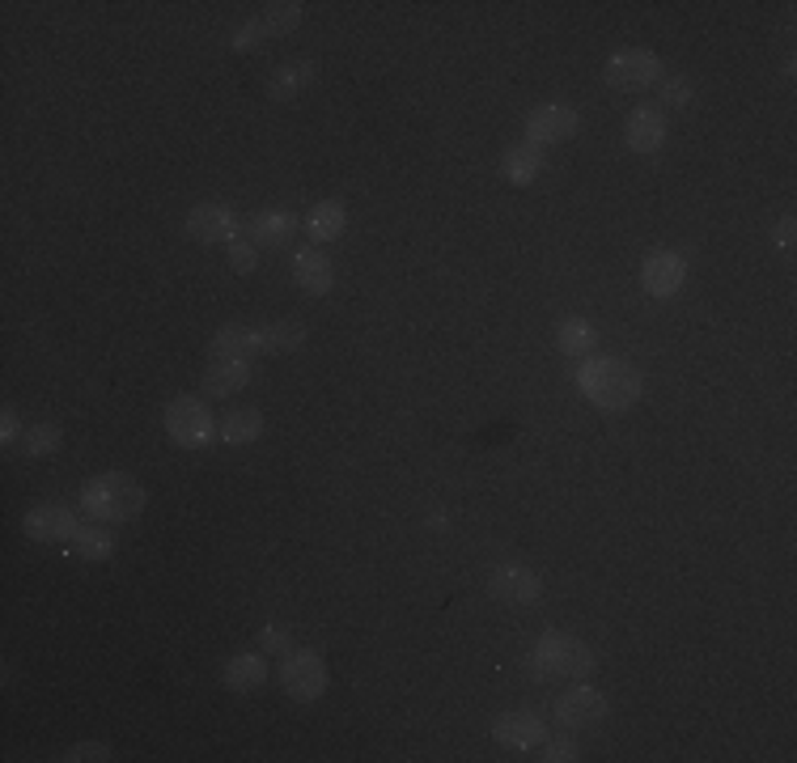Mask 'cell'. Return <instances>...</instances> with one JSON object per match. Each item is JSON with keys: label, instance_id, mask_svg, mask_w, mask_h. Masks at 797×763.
I'll return each mask as SVG.
<instances>
[{"label": "cell", "instance_id": "cell-24", "mask_svg": "<svg viewBox=\"0 0 797 763\" xmlns=\"http://www.w3.org/2000/svg\"><path fill=\"white\" fill-rule=\"evenodd\" d=\"M556 349H561L568 361H586V356L598 349V327L590 319H568L556 331Z\"/></svg>", "mask_w": 797, "mask_h": 763}, {"label": "cell", "instance_id": "cell-27", "mask_svg": "<svg viewBox=\"0 0 797 763\" xmlns=\"http://www.w3.org/2000/svg\"><path fill=\"white\" fill-rule=\"evenodd\" d=\"M73 548L81 552L86 560H111V552H115V539H111V530L107 527H81L77 534H73Z\"/></svg>", "mask_w": 797, "mask_h": 763}, {"label": "cell", "instance_id": "cell-36", "mask_svg": "<svg viewBox=\"0 0 797 763\" xmlns=\"http://www.w3.org/2000/svg\"><path fill=\"white\" fill-rule=\"evenodd\" d=\"M794 234H797V221L794 217H785V221L776 225V246H781V251H789V246H794Z\"/></svg>", "mask_w": 797, "mask_h": 763}, {"label": "cell", "instance_id": "cell-14", "mask_svg": "<svg viewBox=\"0 0 797 763\" xmlns=\"http://www.w3.org/2000/svg\"><path fill=\"white\" fill-rule=\"evenodd\" d=\"M294 280L306 297H326L335 289V267L319 246H301L294 255Z\"/></svg>", "mask_w": 797, "mask_h": 763}, {"label": "cell", "instance_id": "cell-5", "mask_svg": "<svg viewBox=\"0 0 797 763\" xmlns=\"http://www.w3.org/2000/svg\"><path fill=\"white\" fill-rule=\"evenodd\" d=\"M657 77H666L662 56L645 52V47H623L616 56L602 64V81L616 89V93H637V89L657 86Z\"/></svg>", "mask_w": 797, "mask_h": 763}, {"label": "cell", "instance_id": "cell-2", "mask_svg": "<svg viewBox=\"0 0 797 763\" xmlns=\"http://www.w3.org/2000/svg\"><path fill=\"white\" fill-rule=\"evenodd\" d=\"M145 509V488L128 471H102L81 488V513L93 522H132Z\"/></svg>", "mask_w": 797, "mask_h": 763}, {"label": "cell", "instance_id": "cell-16", "mask_svg": "<svg viewBox=\"0 0 797 763\" xmlns=\"http://www.w3.org/2000/svg\"><path fill=\"white\" fill-rule=\"evenodd\" d=\"M246 237H251L255 246H267V251L289 246V242L297 237V217L289 212V208H264L259 217H251Z\"/></svg>", "mask_w": 797, "mask_h": 763}, {"label": "cell", "instance_id": "cell-20", "mask_svg": "<svg viewBox=\"0 0 797 763\" xmlns=\"http://www.w3.org/2000/svg\"><path fill=\"white\" fill-rule=\"evenodd\" d=\"M255 353H259V331L251 327L230 323L212 335V361H251Z\"/></svg>", "mask_w": 797, "mask_h": 763}, {"label": "cell", "instance_id": "cell-10", "mask_svg": "<svg viewBox=\"0 0 797 763\" xmlns=\"http://www.w3.org/2000/svg\"><path fill=\"white\" fill-rule=\"evenodd\" d=\"M22 530L34 543H73L81 522H77V513L68 505H38L22 518Z\"/></svg>", "mask_w": 797, "mask_h": 763}, {"label": "cell", "instance_id": "cell-21", "mask_svg": "<svg viewBox=\"0 0 797 763\" xmlns=\"http://www.w3.org/2000/svg\"><path fill=\"white\" fill-rule=\"evenodd\" d=\"M348 230V208L340 200H319V204L306 212V234L314 242H335V237Z\"/></svg>", "mask_w": 797, "mask_h": 763}, {"label": "cell", "instance_id": "cell-7", "mask_svg": "<svg viewBox=\"0 0 797 763\" xmlns=\"http://www.w3.org/2000/svg\"><path fill=\"white\" fill-rule=\"evenodd\" d=\"M582 128V115L564 102H547V107H534L531 119H527V145L543 148V145H561L568 136H577Z\"/></svg>", "mask_w": 797, "mask_h": 763}, {"label": "cell", "instance_id": "cell-17", "mask_svg": "<svg viewBox=\"0 0 797 763\" xmlns=\"http://www.w3.org/2000/svg\"><path fill=\"white\" fill-rule=\"evenodd\" d=\"M623 136H628L632 153H657L666 141V115L657 107H637L623 123Z\"/></svg>", "mask_w": 797, "mask_h": 763}, {"label": "cell", "instance_id": "cell-29", "mask_svg": "<svg viewBox=\"0 0 797 763\" xmlns=\"http://www.w3.org/2000/svg\"><path fill=\"white\" fill-rule=\"evenodd\" d=\"M225 251H230V267H234V272H242V276H246V272H255V264H259V246H255L251 237L237 234L234 242L225 246Z\"/></svg>", "mask_w": 797, "mask_h": 763}, {"label": "cell", "instance_id": "cell-4", "mask_svg": "<svg viewBox=\"0 0 797 763\" xmlns=\"http://www.w3.org/2000/svg\"><path fill=\"white\" fill-rule=\"evenodd\" d=\"M162 420H166V433L175 445L182 450H204L217 441V416L208 411L204 399H196V395H178L166 403L162 411Z\"/></svg>", "mask_w": 797, "mask_h": 763}, {"label": "cell", "instance_id": "cell-33", "mask_svg": "<svg viewBox=\"0 0 797 763\" xmlns=\"http://www.w3.org/2000/svg\"><path fill=\"white\" fill-rule=\"evenodd\" d=\"M259 43H264V30H259V22L251 18V22L237 30L234 38H230V52H255Z\"/></svg>", "mask_w": 797, "mask_h": 763}, {"label": "cell", "instance_id": "cell-13", "mask_svg": "<svg viewBox=\"0 0 797 763\" xmlns=\"http://www.w3.org/2000/svg\"><path fill=\"white\" fill-rule=\"evenodd\" d=\"M683 280H687L683 255H675V251H653V255H645V264H641V285H645V294L650 297H675L683 289Z\"/></svg>", "mask_w": 797, "mask_h": 763}, {"label": "cell", "instance_id": "cell-8", "mask_svg": "<svg viewBox=\"0 0 797 763\" xmlns=\"http://www.w3.org/2000/svg\"><path fill=\"white\" fill-rule=\"evenodd\" d=\"M488 594L497 602H509V607H531V602H539V594H543V582H539V573L527 568V564H501L488 577Z\"/></svg>", "mask_w": 797, "mask_h": 763}, {"label": "cell", "instance_id": "cell-25", "mask_svg": "<svg viewBox=\"0 0 797 763\" xmlns=\"http://www.w3.org/2000/svg\"><path fill=\"white\" fill-rule=\"evenodd\" d=\"M301 18H306V4H297V0H276V4H267L255 22L264 30V38H285V34H294V30L301 26Z\"/></svg>", "mask_w": 797, "mask_h": 763}, {"label": "cell", "instance_id": "cell-6", "mask_svg": "<svg viewBox=\"0 0 797 763\" xmlns=\"http://www.w3.org/2000/svg\"><path fill=\"white\" fill-rule=\"evenodd\" d=\"M326 683H331V671H326V662L314 649H289L285 653V662H280V687H285L289 700L310 705V700L323 696Z\"/></svg>", "mask_w": 797, "mask_h": 763}, {"label": "cell", "instance_id": "cell-12", "mask_svg": "<svg viewBox=\"0 0 797 763\" xmlns=\"http://www.w3.org/2000/svg\"><path fill=\"white\" fill-rule=\"evenodd\" d=\"M492 738L509 751H534L547 742V726L539 712H501L492 721Z\"/></svg>", "mask_w": 797, "mask_h": 763}, {"label": "cell", "instance_id": "cell-11", "mask_svg": "<svg viewBox=\"0 0 797 763\" xmlns=\"http://www.w3.org/2000/svg\"><path fill=\"white\" fill-rule=\"evenodd\" d=\"M607 696L602 692H594V687H573V692H564L561 700H556V721H561L564 730H586V726H598V721H607Z\"/></svg>", "mask_w": 797, "mask_h": 763}, {"label": "cell", "instance_id": "cell-18", "mask_svg": "<svg viewBox=\"0 0 797 763\" xmlns=\"http://www.w3.org/2000/svg\"><path fill=\"white\" fill-rule=\"evenodd\" d=\"M251 382V361H212L204 369V395L208 399H230L246 390Z\"/></svg>", "mask_w": 797, "mask_h": 763}, {"label": "cell", "instance_id": "cell-26", "mask_svg": "<svg viewBox=\"0 0 797 763\" xmlns=\"http://www.w3.org/2000/svg\"><path fill=\"white\" fill-rule=\"evenodd\" d=\"M301 344H306V327H301V323H267V327H259V353H267V356L297 353Z\"/></svg>", "mask_w": 797, "mask_h": 763}, {"label": "cell", "instance_id": "cell-15", "mask_svg": "<svg viewBox=\"0 0 797 763\" xmlns=\"http://www.w3.org/2000/svg\"><path fill=\"white\" fill-rule=\"evenodd\" d=\"M314 77H319V64L314 59H289V64H280L267 77V98L272 102H297L306 89L314 86Z\"/></svg>", "mask_w": 797, "mask_h": 763}, {"label": "cell", "instance_id": "cell-1", "mask_svg": "<svg viewBox=\"0 0 797 763\" xmlns=\"http://www.w3.org/2000/svg\"><path fill=\"white\" fill-rule=\"evenodd\" d=\"M577 390L602 411H628L637 408L645 378L637 374V365H628L620 356H586L577 369Z\"/></svg>", "mask_w": 797, "mask_h": 763}, {"label": "cell", "instance_id": "cell-28", "mask_svg": "<svg viewBox=\"0 0 797 763\" xmlns=\"http://www.w3.org/2000/svg\"><path fill=\"white\" fill-rule=\"evenodd\" d=\"M59 441H64V429L43 420V424H30L18 445H22V454H30V458H43V454L59 450Z\"/></svg>", "mask_w": 797, "mask_h": 763}, {"label": "cell", "instance_id": "cell-23", "mask_svg": "<svg viewBox=\"0 0 797 763\" xmlns=\"http://www.w3.org/2000/svg\"><path fill=\"white\" fill-rule=\"evenodd\" d=\"M221 678H225V687H230V692H255V687H264L267 662L259 657V653H237V657L225 662Z\"/></svg>", "mask_w": 797, "mask_h": 763}, {"label": "cell", "instance_id": "cell-22", "mask_svg": "<svg viewBox=\"0 0 797 763\" xmlns=\"http://www.w3.org/2000/svg\"><path fill=\"white\" fill-rule=\"evenodd\" d=\"M217 438L225 441V445H251V441H259L264 438V411L237 408V411H230V416H221Z\"/></svg>", "mask_w": 797, "mask_h": 763}, {"label": "cell", "instance_id": "cell-34", "mask_svg": "<svg viewBox=\"0 0 797 763\" xmlns=\"http://www.w3.org/2000/svg\"><path fill=\"white\" fill-rule=\"evenodd\" d=\"M259 645H264V653H289L294 641H289V632H285V628H276V623H272V628L259 632Z\"/></svg>", "mask_w": 797, "mask_h": 763}, {"label": "cell", "instance_id": "cell-30", "mask_svg": "<svg viewBox=\"0 0 797 763\" xmlns=\"http://www.w3.org/2000/svg\"><path fill=\"white\" fill-rule=\"evenodd\" d=\"M662 102L671 107V111H683V107H691V81L675 73L671 81H662Z\"/></svg>", "mask_w": 797, "mask_h": 763}, {"label": "cell", "instance_id": "cell-19", "mask_svg": "<svg viewBox=\"0 0 797 763\" xmlns=\"http://www.w3.org/2000/svg\"><path fill=\"white\" fill-rule=\"evenodd\" d=\"M543 175V148H534V145H513V148H505V157H501V178L505 183H513V187H531L534 178Z\"/></svg>", "mask_w": 797, "mask_h": 763}, {"label": "cell", "instance_id": "cell-9", "mask_svg": "<svg viewBox=\"0 0 797 763\" xmlns=\"http://www.w3.org/2000/svg\"><path fill=\"white\" fill-rule=\"evenodd\" d=\"M187 237L204 242V246H230L237 237V217L230 204H196L187 212Z\"/></svg>", "mask_w": 797, "mask_h": 763}, {"label": "cell", "instance_id": "cell-35", "mask_svg": "<svg viewBox=\"0 0 797 763\" xmlns=\"http://www.w3.org/2000/svg\"><path fill=\"white\" fill-rule=\"evenodd\" d=\"M0 441H4V445H18V441H22V420H18V411L13 408L0 411Z\"/></svg>", "mask_w": 797, "mask_h": 763}, {"label": "cell", "instance_id": "cell-3", "mask_svg": "<svg viewBox=\"0 0 797 763\" xmlns=\"http://www.w3.org/2000/svg\"><path fill=\"white\" fill-rule=\"evenodd\" d=\"M531 671L539 678H586L594 671V653L586 641L568 632H543L534 641Z\"/></svg>", "mask_w": 797, "mask_h": 763}, {"label": "cell", "instance_id": "cell-31", "mask_svg": "<svg viewBox=\"0 0 797 763\" xmlns=\"http://www.w3.org/2000/svg\"><path fill=\"white\" fill-rule=\"evenodd\" d=\"M64 760L68 763H107V760H115V755H111V747H107V742H77V747H68V751H64Z\"/></svg>", "mask_w": 797, "mask_h": 763}, {"label": "cell", "instance_id": "cell-32", "mask_svg": "<svg viewBox=\"0 0 797 763\" xmlns=\"http://www.w3.org/2000/svg\"><path fill=\"white\" fill-rule=\"evenodd\" d=\"M539 760H543V763H573V760H582V747H577L573 738H556V742L547 738Z\"/></svg>", "mask_w": 797, "mask_h": 763}]
</instances>
